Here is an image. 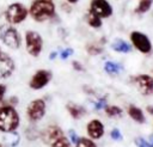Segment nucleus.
<instances>
[{
  "instance_id": "38",
  "label": "nucleus",
  "mask_w": 153,
  "mask_h": 147,
  "mask_svg": "<svg viewBox=\"0 0 153 147\" xmlns=\"http://www.w3.org/2000/svg\"><path fill=\"white\" fill-rule=\"evenodd\" d=\"M0 53H1V49H0Z\"/></svg>"
},
{
  "instance_id": "8",
  "label": "nucleus",
  "mask_w": 153,
  "mask_h": 147,
  "mask_svg": "<svg viewBox=\"0 0 153 147\" xmlns=\"http://www.w3.org/2000/svg\"><path fill=\"white\" fill-rule=\"evenodd\" d=\"M131 82L136 86L142 96L153 94V76L149 74H137L131 78Z\"/></svg>"
},
{
  "instance_id": "23",
  "label": "nucleus",
  "mask_w": 153,
  "mask_h": 147,
  "mask_svg": "<svg viewBox=\"0 0 153 147\" xmlns=\"http://www.w3.org/2000/svg\"><path fill=\"white\" fill-rule=\"evenodd\" d=\"M75 147H97V145L92 139L82 136V137H79V140L75 143Z\"/></svg>"
},
{
  "instance_id": "27",
  "label": "nucleus",
  "mask_w": 153,
  "mask_h": 147,
  "mask_svg": "<svg viewBox=\"0 0 153 147\" xmlns=\"http://www.w3.org/2000/svg\"><path fill=\"white\" fill-rule=\"evenodd\" d=\"M134 142H135V146H136V147H151L149 143H148V141H147L146 139L141 137V136L135 137Z\"/></svg>"
},
{
  "instance_id": "35",
  "label": "nucleus",
  "mask_w": 153,
  "mask_h": 147,
  "mask_svg": "<svg viewBox=\"0 0 153 147\" xmlns=\"http://www.w3.org/2000/svg\"><path fill=\"white\" fill-rule=\"evenodd\" d=\"M56 56H57V53H56V51H53V53L50 54V57H49V59H50V60H54Z\"/></svg>"
},
{
  "instance_id": "9",
  "label": "nucleus",
  "mask_w": 153,
  "mask_h": 147,
  "mask_svg": "<svg viewBox=\"0 0 153 147\" xmlns=\"http://www.w3.org/2000/svg\"><path fill=\"white\" fill-rule=\"evenodd\" d=\"M51 80V72L48 69H38L36 71L30 81H29V86L30 88L37 91V90H42L43 87H45Z\"/></svg>"
},
{
  "instance_id": "2",
  "label": "nucleus",
  "mask_w": 153,
  "mask_h": 147,
  "mask_svg": "<svg viewBox=\"0 0 153 147\" xmlns=\"http://www.w3.org/2000/svg\"><path fill=\"white\" fill-rule=\"evenodd\" d=\"M20 117L16 108L11 104H5L0 106V131L11 133L16 131L19 127Z\"/></svg>"
},
{
  "instance_id": "1",
  "label": "nucleus",
  "mask_w": 153,
  "mask_h": 147,
  "mask_svg": "<svg viewBox=\"0 0 153 147\" xmlns=\"http://www.w3.org/2000/svg\"><path fill=\"white\" fill-rule=\"evenodd\" d=\"M55 4L53 0H33L29 8L30 17L38 23L45 22L55 16Z\"/></svg>"
},
{
  "instance_id": "21",
  "label": "nucleus",
  "mask_w": 153,
  "mask_h": 147,
  "mask_svg": "<svg viewBox=\"0 0 153 147\" xmlns=\"http://www.w3.org/2000/svg\"><path fill=\"white\" fill-rule=\"evenodd\" d=\"M104 111H105L108 117H117V116H121L122 112H123V110L120 106H117V105H108V104L104 108Z\"/></svg>"
},
{
  "instance_id": "30",
  "label": "nucleus",
  "mask_w": 153,
  "mask_h": 147,
  "mask_svg": "<svg viewBox=\"0 0 153 147\" xmlns=\"http://www.w3.org/2000/svg\"><path fill=\"white\" fill-rule=\"evenodd\" d=\"M68 136H69V139H71V141H72L73 143H76V141L79 140L76 133H75L73 129H69V130H68Z\"/></svg>"
},
{
  "instance_id": "36",
  "label": "nucleus",
  "mask_w": 153,
  "mask_h": 147,
  "mask_svg": "<svg viewBox=\"0 0 153 147\" xmlns=\"http://www.w3.org/2000/svg\"><path fill=\"white\" fill-rule=\"evenodd\" d=\"M66 1H67L68 4H72V5H74V4H76L79 0H66Z\"/></svg>"
},
{
  "instance_id": "31",
  "label": "nucleus",
  "mask_w": 153,
  "mask_h": 147,
  "mask_svg": "<svg viewBox=\"0 0 153 147\" xmlns=\"http://www.w3.org/2000/svg\"><path fill=\"white\" fill-rule=\"evenodd\" d=\"M72 66H73V68H74L75 71H78V72H84V71H85L84 66H82L79 61H73V62H72Z\"/></svg>"
},
{
  "instance_id": "13",
  "label": "nucleus",
  "mask_w": 153,
  "mask_h": 147,
  "mask_svg": "<svg viewBox=\"0 0 153 147\" xmlns=\"http://www.w3.org/2000/svg\"><path fill=\"white\" fill-rule=\"evenodd\" d=\"M86 131H87V135L90 139L99 140L103 137V135L105 133V128H104V124L100 120L93 118L86 124Z\"/></svg>"
},
{
  "instance_id": "32",
  "label": "nucleus",
  "mask_w": 153,
  "mask_h": 147,
  "mask_svg": "<svg viewBox=\"0 0 153 147\" xmlns=\"http://www.w3.org/2000/svg\"><path fill=\"white\" fill-rule=\"evenodd\" d=\"M6 93V85L4 84H0V102L4 99V96Z\"/></svg>"
},
{
  "instance_id": "20",
  "label": "nucleus",
  "mask_w": 153,
  "mask_h": 147,
  "mask_svg": "<svg viewBox=\"0 0 153 147\" xmlns=\"http://www.w3.org/2000/svg\"><path fill=\"white\" fill-rule=\"evenodd\" d=\"M87 23H88V25L91 26V27H93V29H99L102 25H103V22H102V18H99L98 16H96V14H93V13H91V12H88L87 13Z\"/></svg>"
},
{
  "instance_id": "33",
  "label": "nucleus",
  "mask_w": 153,
  "mask_h": 147,
  "mask_svg": "<svg viewBox=\"0 0 153 147\" xmlns=\"http://www.w3.org/2000/svg\"><path fill=\"white\" fill-rule=\"evenodd\" d=\"M146 110H147V112H148L149 115H152V116H153V105H147Z\"/></svg>"
},
{
  "instance_id": "5",
  "label": "nucleus",
  "mask_w": 153,
  "mask_h": 147,
  "mask_svg": "<svg viewBox=\"0 0 153 147\" xmlns=\"http://www.w3.org/2000/svg\"><path fill=\"white\" fill-rule=\"evenodd\" d=\"M25 48L29 55L33 57H38L43 50V38L41 33L33 30H29L25 32Z\"/></svg>"
},
{
  "instance_id": "22",
  "label": "nucleus",
  "mask_w": 153,
  "mask_h": 147,
  "mask_svg": "<svg viewBox=\"0 0 153 147\" xmlns=\"http://www.w3.org/2000/svg\"><path fill=\"white\" fill-rule=\"evenodd\" d=\"M50 147H72V143H71L69 139L63 135V136L59 137L57 140H55V141L50 145Z\"/></svg>"
},
{
  "instance_id": "6",
  "label": "nucleus",
  "mask_w": 153,
  "mask_h": 147,
  "mask_svg": "<svg viewBox=\"0 0 153 147\" xmlns=\"http://www.w3.org/2000/svg\"><path fill=\"white\" fill-rule=\"evenodd\" d=\"M45 111H47V104H45L44 99H42V98H36V99L31 100L27 104L26 110H25L27 120L32 123L41 121L44 117Z\"/></svg>"
},
{
  "instance_id": "17",
  "label": "nucleus",
  "mask_w": 153,
  "mask_h": 147,
  "mask_svg": "<svg viewBox=\"0 0 153 147\" xmlns=\"http://www.w3.org/2000/svg\"><path fill=\"white\" fill-rule=\"evenodd\" d=\"M104 71L109 74V75H117L123 71V67L114 61H106L104 63Z\"/></svg>"
},
{
  "instance_id": "4",
  "label": "nucleus",
  "mask_w": 153,
  "mask_h": 147,
  "mask_svg": "<svg viewBox=\"0 0 153 147\" xmlns=\"http://www.w3.org/2000/svg\"><path fill=\"white\" fill-rule=\"evenodd\" d=\"M4 16H5V19L8 24L17 25V24L23 23L27 18L29 10L20 2H13V4L7 6Z\"/></svg>"
},
{
  "instance_id": "26",
  "label": "nucleus",
  "mask_w": 153,
  "mask_h": 147,
  "mask_svg": "<svg viewBox=\"0 0 153 147\" xmlns=\"http://www.w3.org/2000/svg\"><path fill=\"white\" fill-rule=\"evenodd\" d=\"M110 137H111L112 140H115V141H121V140L123 139L122 133H121V130H120L118 128H114V129L110 131Z\"/></svg>"
},
{
  "instance_id": "19",
  "label": "nucleus",
  "mask_w": 153,
  "mask_h": 147,
  "mask_svg": "<svg viewBox=\"0 0 153 147\" xmlns=\"http://www.w3.org/2000/svg\"><path fill=\"white\" fill-rule=\"evenodd\" d=\"M152 5H153V0H140L137 6L134 8V12L137 14H143L151 10Z\"/></svg>"
},
{
  "instance_id": "15",
  "label": "nucleus",
  "mask_w": 153,
  "mask_h": 147,
  "mask_svg": "<svg viewBox=\"0 0 153 147\" xmlns=\"http://www.w3.org/2000/svg\"><path fill=\"white\" fill-rule=\"evenodd\" d=\"M111 49L117 51V53H122V54H128L131 51V45L126 42L122 38H116L112 43H111Z\"/></svg>"
},
{
  "instance_id": "7",
  "label": "nucleus",
  "mask_w": 153,
  "mask_h": 147,
  "mask_svg": "<svg viewBox=\"0 0 153 147\" xmlns=\"http://www.w3.org/2000/svg\"><path fill=\"white\" fill-rule=\"evenodd\" d=\"M129 37H130L131 45L141 54H149L152 51L153 45L149 37L146 33L141 31H131Z\"/></svg>"
},
{
  "instance_id": "12",
  "label": "nucleus",
  "mask_w": 153,
  "mask_h": 147,
  "mask_svg": "<svg viewBox=\"0 0 153 147\" xmlns=\"http://www.w3.org/2000/svg\"><path fill=\"white\" fill-rule=\"evenodd\" d=\"M16 69V63L13 59L6 54V53H0V78L6 79L13 74Z\"/></svg>"
},
{
  "instance_id": "37",
  "label": "nucleus",
  "mask_w": 153,
  "mask_h": 147,
  "mask_svg": "<svg viewBox=\"0 0 153 147\" xmlns=\"http://www.w3.org/2000/svg\"><path fill=\"white\" fill-rule=\"evenodd\" d=\"M0 147H5V146H4V145H2V143H0Z\"/></svg>"
},
{
  "instance_id": "34",
  "label": "nucleus",
  "mask_w": 153,
  "mask_h": 147,
  "mask_svg": "<svg viewBox=\"0 0 153 147\" xmlns=\"http://www.w3.org/2000/svg\"><path fill=\"white\" fill-rule=\"evenodd\" d=\"M147 141H148L149 146H151V147H153V134H151V135L148 136V140H147Z\"/></svg>"
},
{
  "instance_id": "25",
  "label": "nucleus",
  "mask_w": 153,
  "mask_h": 147,
  "mask_svg": "<svg viewBox=\"0 0 153 147\" xmlns=\"http://www.w3.org/2000/svg\"><path fill=\"white\" fill-rule=\"evenodd\" d=\"M25 135H26V137H27L29 140H36V139L39 136V133H38V130H37L36 128L29 127V128H26V130H25Z\"/></svg>"
},
{
  "instance_id": "24",
  "label": "nucleus",
  "mask_w": 153,
  "mask_h": 147,
  "mask_svg": "<svg viewBox=\"0 0 153 147\" xmlns=\"http://www.w3.org/2000/svg\"><path fill=\"white\" fill-rule=\"evenodd\" d=\"M86 51L90 54V55H99L103 53V48L102 45H98V44H94V43H90L86 45Z\"/></svg>"
},
{
  "instance_id": "28",
  "label": "nucleus",
  "mask_w": 153,
  "mask_h": 147,
  "mask_svg": "<svg viewBox=\"0 0 153 147\" xmlns=\"http://www.w3.org/2000/svg\"><path fill=\"white\" fill-rule=\"evenodd\" d=\"M105 106H106V98H100V99H98V100L94 103V108H96V110L104 109Z\"/></svg>"
},
{
  "instance_id": "16",
  "label": "nucleus",
  "mask_w": 153,
  "mask_h": 147,
  "mask_svg": "<svg viewBox=\"0 0 153 147\" xmlns=\"http://www.w3.org/2000/svg\"><path fill=\"white\" fill-rule=\"evenodd\" d=\"M66 109H67L68 114L71 115V117L74 118V120L81 118L85 115V112H86V110H85L84 106L78 105V104H74V103H68L66 105Z\"/></svg>"
},
{
  "instance_id": "11",
  "label": "nucleus",
  "mask_w": 153,
  "mask_h": 147,
  "mask_svg": "<svg viewBox=\"0 0 153 147\" xmlns=\"http://www.w3.org/2000/svg\"><path fill=\"white\" fill-rule=\"evenodd\" d=\"M39 136H41L42 141L45 145H51L55 140H57L59 137L63 136V131H62V129L57 124H50V125L45 127L41 131Z\"/></svg>"
},
{
  "instance_id": "18",
  "label": "nucleus",
  "mask_w": 153,
  "mask_h": 147,
  "mask_svg": "<svg viewBox=\"0 0 153 147\" xmlns=\"http://www.w3.org/2000/svg\"><path fill=\"white\" fill-rule=\"evenodd\" d=\"M19 141H20V136L16 131L6 133V135L4 136V142L7 143L10 147H16L19 143Z\"/></svg>"
},
{
  "instance_id": "14",
  "label": "nucleus",
  "mask_w": 153,
  "mask_h": 147,
  "mask_svg": "<svg viewBox=\"0 0 153 147\" xmlns=\"http://www.w3.org/2000/svg\"><path fill=\"white\" fill-rule=\"evenodd\" d=\"M127 112H128L129 117H130L133 121H135L136 123L143 124V123L146 122V116H145L142 109H140L139 106L130 104V105L128 106V109H127Z\"/></svg>"
},
{
  "instance_id": "3",
  "label": "nucleus",
  "mask_w": 153,
  "mask_h": 147,
  "mask_svg": "<svg viewBox=\"0 0 153 147\" xmlns=\"http://www.w3.org/2000/svg\"><path fill=\"white\" fill-rule=\"evenodd\" d=\"M0 41L8 48L16 50L22 45V38L18 30L11 24L0 25Z\"/></svg>"
},
{
  "instance_id": "10",
  "label": "nucleus",
  "mask_w": 153,
  "mask_h": 147,
  "mask_svg": "<svg viewBox=\"0 0 153 147\" xmlns=\"http://www.w3.org/2000/svg\"><path fill=\"white\" fill-rule=\"evenodd\" d=\"M88 12L98 16L99 18H109L112 16L114 10L108 0H91Z\"/></svg>"
},
{
  "instance_id": "29",
  "label": "nucleus",
  "mask_w": 153,
  "mask_h": 147,
  "mask_svg": "<svg viewBox=\"0 0 153 147\" xmlns=\"http://www.w3.org/2000/svg\"><path fill=\"white\" fill-rule=\"evenodd\" d=\"M74 53V50L72 49V48H67V49H63L62 51H61V54H60V57L62 59V60H66L67 57H69L72 54Z\"/></svg>"
}]
</instances>
